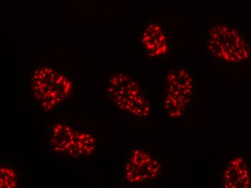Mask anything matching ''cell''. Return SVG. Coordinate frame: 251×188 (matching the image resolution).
Listing matches in <instances>:
<instances>
[{"instance_id":"obj_2","label":"cell","mask_w":251,"mask_h":188,"mask_svg":"<svg viewBox=\"0 0 251 188\" xmlns=\"http://www.w3.org/2000/svg\"><path fill=\"white\" fill-rule=\"evenodd\" d=\"M208 51L214 57L230 64H241L249 60L251 54L248 39L235 27L218 24L208 32Z\"/></svg>"},{"instance_id":"obj_9","label":"cell","mask_w":251,"mask_h":188,"mask_svg":"<svg viewBox=\"0 0 251 188\" xmlns=\"http://www.w3.org/2000/svg\"><path fill=\"white\" fill-rule=\"evenodd\" d=\"M96 148V140L86 131H77L75 141L69 152V157L78 159L90 155Z\"/></svg>"},{"instance_id":"obj_1","label":"cell","mask_w":251,"mask_h":188,"mask_svg":"<svg viewBox=\"0 0 251 188\" xmlns=\"http://www.w3.org/2000/svg\"><path fill=\"white\" fill-rule=\"evenodd\" d=\"M35 100L43 109L51 111L67 99L72 91L71 81L52 67H38L30 79Z\"/></svg>"},{"instance_id":"obj_8","label":"cell","mask_w":251,"mask_h":188,"mask_svg":"<svg viewBox=\"0 0 251 188\" xmlns=\"http://www.w3.org/2000/svg\"><path fill=\"white\" fill-rule=\"evenodd\" d=\"M77 131L64 124H57L50 130V146L56 154H67L74 145Z\"/></svg>"},{"instance_id":"obj_10","label":"cell","mask_w":251,"mask_h":188,"mask_svg":"<svg viewBox=\"0 0 251 188\" xmlns=\"http://www.w3.org/2000/svg\"><path fill=\"white\" fill-rule=\"evenodd\" d=\"M18 176L13 169L9 167L1 169V187L14 188L17 186Z\"/></svg>"},{"instance_id":"obj_6","label":"cell","mask_w":251,"mask_h":188,"mask_svg":"<svg viewBox=\"0 0 251 188\" xmlns=\"http://www.w3.org/2000/svg\"><path fill=\"white\" fill-rule=\"evenodd\" d=\"M220 180L223 188H250L251 175L246 160L241 157L231 159L223 170Z\"/></svg>"},{"instance_id":"obj_5","label":"cell","mask_w":251,"mask_h":188,"mask_svg":"<svg viewBox=\"0 0 251 188\" xmlns=\"http://www.w3.org/2000/svg\"><path fill=\"white\" fill-rule=\"evenodd\" d=\"M160 169V162L145 151L135 149L130 154L126 163L125 177L131 183H146L155 178Z\"/></svg>"},{"instance_id":"obj_7","label":"cell","mask_w":251,"mask_h":188,"mask_svg":"<svg viewBox=\"0 0 251 188\" xmlns=\"http://www.w3.org/2000/svg\"><path fill=\"white\" fill-rule=\"evenodd\" d=\"M141 44L145 53L151 57H159L169 51L168 38L163 27L155 22L150 23L144 29Z\"/></svg>"},{"instance_id":"obj_4","label":"cell","mask_w":251,"mask_h":188,"mask_svg":"<svg viewBox=\"0 0 251 188\" xmlns=\"http://www.w3.org/2000/svg\"><path fill=\"white\" fill-rule=\"evenodd\" d=\"M165 85L164 110L171 118H179L184 114L194 94V80L187 73L174 72L165 78Z\"/></svg>"},{"instance_id":"obj_3","label":"cell","mask_w":251,"mask_h":188,"mask_svg":"<svg viewBox=\"0 0 251 188\" xmlns=\"http://www.w3.org/2000/svg\"><path fill=\"white\" fill-rule=\"evenodd\" d=\"M105 94L122 111L139 118L148 117L151 105L138 83L124 73L114 75L105 85Z\"/></svg>"}]
</instances>
